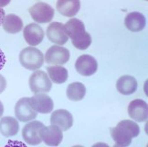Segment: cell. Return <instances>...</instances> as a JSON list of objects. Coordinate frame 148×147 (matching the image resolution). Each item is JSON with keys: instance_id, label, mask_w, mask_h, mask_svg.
Returning a JSON list of instances; mask_svg holds the SVG:
<instances>
[{"instance_id": "obj_1", "label": "cell", "mask_w": 148, "mask_h": 147, "mask_svg": "<svg viewBox=\"0 0 148 147\" xmlns=\"http://www.w3.org/2000/svg\"><path fill=\"white\" fill-rule=\"evenodd\" d=\"M110 132L115 145L125 147L131 144L133 138L138 136L140 128L137 123L133 121L123 120L119 122L115 127L111 128Z\"/></svg>"}, {"instance_id": "obj_2", "label": "cell", "mask_w": 148, "mask_h": 147, "mask_svg": "<svg viewBox=\"0 0 148 147\" xmlns=\"http://www.w3.org/2000/svg\"><path fill=\"white\" fill-rule=\"evenodd\" d=\"M65 31L69 38L71 39L73 46L79 50H86L92 43L90 33L85 31V26L82 20L72 18L67 21Z\"/></svg>"}, {"instance_id": "obj_3", "label": "cell", "mask_w": 148, "mask_h": 147, "mask_svg": "<svg viewBox=\"0 0 148 147\" xmlns=\"http://www.w3.org/2000/svg\"><path fill=\"white\" fill-rule=\"evenodd\" d=\"M19 62L26 69L36 71L43 65L44 55L37 48L27 47L20 52Z\"/></svg>"}, {"instance_id": "obj_4", "label": "cell", "mask_w": 148, "mask_h": 147, "mask_svg": "<svg viewBox=\"0 0 148 147\" xmlns=\"http://www.w3.org/2000/svg\"><path fill=\"white\" fill-rule=\"evenodd\" d=\"M29 87L35 94L49 93L52 87V82L44 71L36 70L29 77Z\"/></svg>"}, {"instance_id": "obj_5", "label": "cell", "mask_w": 148, "mask_h": 147, "mask_svg": "<svg viewBox=\"0 0 148 147\" xmlns=\"http://www.w3.org/2000/svg\"><path fill=\"white\" fill-rule=\"evenodd\" d=\"M31 18L38 23H48L54 17V9L45 2H38L28 9Z\"/></svg>"}, {"instance_id": "obj_6", "label": "cell", "mask_w": 148, "mask_h": 147, "mask_svg": "<svg viewBox=\"0 0 148 147\" xmlns=\"http://www.w3.org/2000/svg\"><path fill=\"white\" fill-rule=\"evenodd\" d=\"M44 59L49 64H64L70 60V52L68 49L61 47L60 45H53L46 52Z\"/></svg>"}, {"instance_id": "obj_7", "label": "cell", "mask_w": 148, "mask_h": 147, "mask_svg": "<svg viewBox=\"0 0 148 147\" xmlns=\"http://www.w3.org/2000/svg\"><path fill=\"white\" fill-rule=\"evenodd\" d=\"M38 112L32 108L28 98H20L15 106V115L18 121L27 122L37 118Z\"/></svg>"}, {"instance_id": "obj_8", "label": "cell", "mask_w": 148, "mask_h": 147, "mask_svg": "<svg viewBox=\"0 0 148 147\" xmlns=\"http://www.w3.org/2000/svg\"><path fill=\"white\" fill-rule=\"evenodd\" d=\"M44 127V124L40 121H34L26 124L22 130V137L25 142L30 145H38L41 142V137L39 132L41 128Z\"/></svg>"}, {"instance_id": "obj_9", "label": "cell", "mask_w": 148, "mask_h": 147, "mask_svg": "<svg viewBox=\"0 0 148 147\" xmlns=\"http://www.w3.org/2000/svg\"><path fill=\"white\" fill-rule=\"evenodd\" d=\"M76 71L81 76H90L94 75L98 69V63L96 59L89 54L81 55L75 63Z\"/></svg>"}, {"instance_id": "obj_10", "label": "cell", "mask_w": 148, "mask_h": 147, "mask_svg": "<svg viewBox=\"0 0 148 147\" xmlns=\"http://www.w3.org/2000/svg\"><path fill=\"white\" fill-rule=\"evenodd\" d=\"M47 37L51 42L58 45H63L69 40L65 31V26L60 22H51L48 26Z\"/></svg>"}, {"instance_id": "obj_11", "label": "cell", "mask_w": 148, "mask_h": 147, "mask_svg": "<svg viewBox=\"0 0 148 147\" xmlns=\"http://www.w3.org/2000/svg\"><path fill=\"white\" fill-rule=\"evenodd\" d=\"M39 134H40L41 140L49 146H58L63 139L62 131L55 125L47 127L44 126L41 128Z\"/></svg>"}, {"instance_id": "obj_12", "label": "cell", "mask_w": 148, "mask_h": 147, "mask_svg": "<svg viewBox=\"0 0 148 147\" xmlns=\"http://www.w3.org/2000/svg\"><path fill=\"white\" fill-rule=\"evenodd\" d=\"M128 114L132 120L143 122L148 118V105L145 101L142 99H134L131 101L128 106Z\"/></svg>"}, {"instance_id": "obj_13", "label": "cell", "mask_w": 148, "mask_h": 147, "mask_svg": "<svg viewBox=\"0 0 148 147\" xmlns=\"http://www.w3.org/2000/svg\"><path fill=\"white\" fill-rule=\"evenodd\" d=\"M50 123L51 125L59 127L61 131H68L73 125V117L66 110H58L51 114Z\"/></svg>"}, {"instance_id": "obj_14", "label": "cell", "mask_w": 148, "mask_h": 147, "mask_svg": "<svg viewBox=\"0 0 148 147\" xmlns=\"http://www.w3.org/2000/svg\"><path fill=\"white\" fill-rule=\"evenodd\" d=\"M32 108L41 114H48L53 110V100L50 97L44 94H35L29 98Z\"/></svg>"}, {"instance_id": "obj_15", "label": "cell", "mask_w": 148, "mask_h": 147, "mask_svg": "<svg viewBox=\"0 0 148 147\" xmlns=\"http://www.w3.org/2000/svg\"><path fill=\"white\" fill-rule=\"evenodd\" d=\"M23 36L25 41L30 46H37L40 44L44 39V31L37 23H30L23 30Z\"/></svg>"}, {"instance_id": "obj_16", "label": "cell", "mask_w": 148, "mask_h": 147, "mask_svg": "<svg viewBox=\"0 0 148 147\" xmlns=\"http://www.w3.org/2000/svg\"><path fill=\"white\" fill-rule=\"evenodd\" d=\"M145 23L146 20L145 16L139 12L129 13L124 19L125 27L130 31L133 32H138L144 30V28L145 27Z\"/></svg>"}, {"instance_id": "obj_17", "label": "cell", "mask_w": 148, "mask_h": 147, "mask_svg": "<svg viewBox=\"0 0 148 147\" xmlns=\"http://www.w3.org/2000/svg\"><path fill=\"white\" fill-rule=\"evenodd\" d=\"M137 81L134 76H123L117 80L116 88L119 93L128 96L134 94L137 89Z\"/></svg>"}, {"instance_id": "obj_18", "label": "cell", "mask_w": 148, "mask_h": 147, "mask_svg": "<svg viewBox=\"0 0 148 147\" xmlns=\"http://www.w3.org/2000/svg\"><path fill=\"white\" fill-rule=\"evenodd\" d=\"M19 124L14 117L7 116L0 120V132L5 137L14 136L18 132Z\"/></svg>"}, {"instance_id": "obj_19", "label": "cell", "mask_w": 148, "mask_h": 147, "mask_svg": "<svg viewBox=\"0 0 148 147\" xmlns=\"http://www.w3.org/2000/svg\"><path fill=\"white\" fill-rule=\"evenodd\" d=\"M59 13L65 17H74L81 8L79 1H69V0H60L56 4Z\"/></svg>"}, {"instance_id": "obj_20", "label": "cell", "mask_w": 148, "mask_h": 147, "mask_svg": "<svg viewBox=\"0 0 148 147\" xmlns=\"http://www.w3.org/2000/svg\"><path fill=\"white\" fill-rule=\"evenodd\" d=\"M2 25L4 31L10 34L18 33L23 29V21L15 14H8L5 16Z\"/></svg>"}, {"instance_id": "obj_21", "label": "cell", "mask_w": 148, "mask_h": 147, "mask_svg": "<svg viewBox=\"0 0 148 147\" xmlns=\"http://www.w3.org/2000/svg\"><path fill=\"white\" fill-rule=\"evenodd\" d=\"M47 72L51 82L55 84H63L68 79V70L63 66H48Z\"/></svg>"}, {"instance_id": "obj_22", "label": "cell", "mask_w": 148, "mask_h": 147, "mask_svg": "<svg viewBox=\"0 0 148 147\" xmlns=\"http://www.w3.org/2000/svg\"><path fill=\"white\" fill-rule=\"evenodd\" d=\"M86 94V87L79 82L70 84L67 87V97L71 101H79L83 99Z\"/></svg>"}, {"instance_id": "obj_23", "label": "cell", "mask_w": 148, "mask_h": 147, "mask_svg": "<svg viewBox=\"0 0 148 147\" xmlns=\"http://www.w3.org/2000/svg\"><path fill=\"white\" fill-rule=\"evenodd\" d=\"M5 87H7V80L3 76L0 75V94L4 91Z\"/></svg>"}, {"instance_id": "obj_24", "label": "cell", "mask_w": 148, "mask_h": 147, "mask_svg": "<svg viewBox=\"0 0 148 147\" xmlns=\"http://www.w3.org/2000/svg\"><path fill=\"white\" fill-rule=\"evenodd\" d=\"M5 62H7V59H5V53H3V51L0 49V70L3 69V67L5 66Z\"/></svg>"}, {"instance_id": "obj_25", "label": "cell", "mask_w": 148, "mask_h": 147, "mask_svg": "<svg viewBox=\"0 0 148 147\" xmlns=\"http://www.w3.org/2000/svg\"><path fill=\"white\" fill-rule=\"evenodd\" d=\"M5 17V10L0 7V25L3 24V21H4V19Z\"/></svg>"}, {"instance_id": "obj_26", "label": "cell", "mask_w": 148, "mask_h": 147, "mask_svg": "<svg viewBox=\"0 0 148 147\" xmlns=\"http://www.w3.org/2000/svg\"><path fill=\"white\" fill-rule=\"evenodd\" d=\"M3 113H4V106H3V104H2L1 101H0V118L2 117Z\"/></svg>"}]
</instances>
